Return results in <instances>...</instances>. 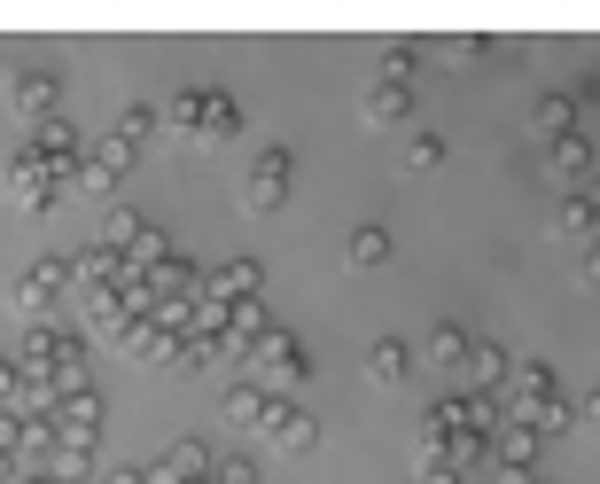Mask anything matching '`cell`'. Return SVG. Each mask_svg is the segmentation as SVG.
Here are the masks:
<instances>
[{"label":"cell","mask_w":600,"mask_h":484,"mask_svg":"<svg viewBox=\"0 0 600 484\" xmlns=\"http://www.w3.org/2000/svg\"><path fill=\"white\" fill-rule=\"evenodd\" d=\"M281 165H289V156L274 148V156H266V165H257V173H249V211H274V204H281V188H289V173H281Z\"/></svg>","instance_id":"1"},{"label":"cell","mask_w":600,"mask_h":484,"mask_svg":"<svg viewBox=\"0 0 600 484\" xmlns=\"http://www.w3.org/2000/svg\"><path fill=\"white\" fill-rule=\"evenodd\" d=\"M9 95H16V110L32 118V110H47V102H55V78H47V70H24V78H9Z\"/></svg>","instance_id":"2"},{"label":"cell","mask_w":600,"mask_h":484,"mask_svg":"<svg viewBox=\"0 0 600 484\" xmlns=\"http://www.w3.org/2000/svg\"><path fill=\"white\" fill-rule=\"evenodd\" d=\"M375 375L398 383V375H405V344H375Z\"/></svg>","instance_id":"5"},{"label":"cell","mask_w":600,"mask_h":484,"mask_svg":"<svg viewBox=\"0 0 600 484\" xmlns=\"http://www.w3.org/2000/svg\"><path fill=\"white\" fill-rule=\"evenodd\" d=\"M367 118H375V125H390V118H405V95H398V87H382V95L367 102Z\"/></svg>","instance_id":"4"},{"label":"cell","mask_w":600,"mask_h":484,"mask_svg":"<svg viewBox=\"0 0 600 484\" xmlns=\"http://www.w3.org/2000/svg\"><path fill=\"white\" fill-rule=\"evenodd\" d=\"M9 391H16V367H9V360H0V398H9Z\"/></svg>","instance_id":"8"},{"label":"cell","mask_w":600,"mask_h":484,"mask_svg":"<svg viewBox=\"0 0 600 484\" xmlns=\"http://www.w3.org/2000/svg\"><path fill=\"white\" fill-rule=\"evenodd\" d=\"M9 196H16L24 211H40V204H47V180L32 173V156H16V173H9Z\"/></svg>","instance_id":"3"},{"label":"cell","mask_w":600,"mask_h":484,"mask_svg":"<svg viewBox=\"0 0 600 484\" xmlns=\"http://www.w3.org/2000/svg\"><path fill=\"white\" fill-rule=\"evenodd\" d=\"M281 446H312V422L304 415H281Z\"/></svg>","instance_id":"7"},{"label":"cell","mask_w":600,"mask_h":484,"mask_svg":"<svg viewBox=\"0 0 600 484\" xmlns=\"http://www.w3.org/2000/svg\"><path fill=\"white\" fill-rule=\"evenodd\" d=\"M382 251H390V242H382V234H375V227H367V234H359V242H352V258H359V266H382Z\"/></svg>","instance_id":"6"}]
</instances>
